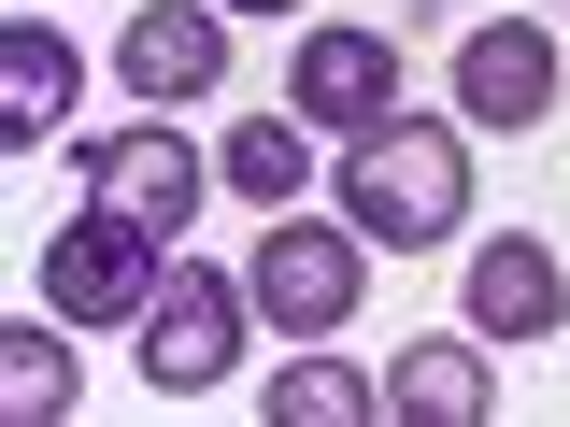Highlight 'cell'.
<instances>
[{
  "label": "cell",
  "mask_w": 570,
  "mask_h": 427,
  "mask_svg": "<svg viewBox=\"0 0 570 427\" xmlns=\"http://www.w3.org/2000/svg\"><path fill=\"white\" fill-rule=\"evenodd\" d=\"M343 214L371 242H400V257H414V242H456V228H471V142L428 129L414 100H400L385 129L343 142Z\"/></svg>",
  "instance_id": "cell-1"
},
{
  "label": "cell",
  "mask_w": 570,
  "mask_h": 427,
  "mask_svg": "<svg viewBox=\"0 0 570 427\" xmlns=\"http://www.w3.org/2000/svg\"><path fill=\"white\" fill-rule=\"evenodd\" d=\"M243 299L272 314L285 342H328L356 299H371V228H356V214H299V200H285L272 228H257V257H243Z\"/></svg>",
  "instance_id": "cell-2"
},
{
  "label": "cell",
  "mask_w": 570,
  "mask_h": 427,
  "mask_svg": "<svg viewBox=\"0 0 570 427\" xmlns=\"http://www.w3.org/2000/svg\"><path fill=\"white\" fill-rule=\"evenodd\" d=\"M157 285H171V242H157L142 214H115V200H86L58 242H43V299H58L71 328H142Z\"/></svg>",
  "instance_id": "cell-3"
},
{
  "label": "cell",
  "mask_w": 570,
  "mask_h": 427,
  "mask_svg": "<svg viewBox=\"0 0 570 427\" xmlns=\"http://www.w3.org/2000/svg\"><path fill=\"white\" fill-rule=\"evenodd\" d=\"M243 285L200 271V257H171V285H157V314H142V385L157 399H200V385H228V356H243Z\"/></svg>",
  "instance_id": "cell-4"
},
{
  "label": "cell",
  "mask_w": 570,
  "mask_h": 427,
  "mask_svg": "<svg viewBox=\"0 0 570 427\" xmlns=\"http://www.w3.org/2000/svg\"><path fill=\"white\" fill-rule=\"evenodd\" d=\"M200 157H186V129H100L86 142V200H115V214H142L157 242H186V214H200Z\"/></svg>",
  "instance_id": "cell-5"
},
{
  "label": "cell",
  "mask_w": 570,
  "mask_h": 427,
  "mask_svg": "<svg viewBox=\"0 0 570 427\" xmlns=\"http://www.w3.org/2000/svg\"><path fill=\"white\" fill-rule=\"evenodd\" d=\"M456 115H471V129H542V115H557V43H542L528 14H485V29L456 43Z\"/></svg>",
  "instance_id": "cell-6"
},
{
  "label": "cell",
  "mask_w": 570,
  "mask_h": 427,
  "mask_svg": "<svg viewBox=\"0 0 570 427\" xmlns=\"http://www.w3.org/2000/svg\"><path fill=\"white\" fill-rule=\"evenodd\" d=\"M285 86H299V129H343L356 142V129L400 115V43H385V29H314Z\"/></svg>",
  "instance_id": "cell-7"
},
{
  "label": "cell",
  "mask_w": 570,
  "mask_h": 427,
  "mask_svg": "<svg viewBox=\"0 0 570 427\" xmlns=\"http://www.w3.org/2000/svg\"><path fill=\"white\" fill-rule=\"evenodd\" d=\"M385 414H414V427H485V414H499L485 328H428V342H400V356H385Z\"/></svg>",
  "instance_id": "cell-8"
},
{
  "label": "cell",
  "mask_w": 570,
  "mask_h": 427,
  "mask_svg": "<svg viewBox=\"0 0 570 427\" xmlns=\"http://www.w3.org/2000/svg\"><path fill=\"white\" fill-rule=\"evenodd\" d=\"M471 328L485 342H557L570 328V271L513 228V242H471Z\"/></svg>",
  "instance_id": "cell-9"
},
{
  "label": "cell",
  "mask_w": 570,
  "mask_h": 427,
  "mask_svg": "<svg viewBox=\"0 0 570 427\" xmlns=\"http://www.w3.org/2000/svg\"><path fill=\"white\" fill-rule=\"evenodd\" d=\"M115 71H129L142 100L171 115V100H200L214 71H228V14H200V0H157V14H129V43H115Z\"/></svg>",
  "instance_id": "cell-10"
},
{
  "label": "cell",
  "mask_w": 570,
  "mask_h": 427,
  "mask_svg": "<svg viewBox=\"0 0 570 427\" xmlns=\"http://www.w3.org/2000/svg\"><path fill=\"white\" fill-rule=\"evenodd\" d=\"M71 86H86V58L58 43V14H14V29H0V142H58Z\"/></svg>",
  "instance_id": "cell-11"
},
{
  "label": "cell",
  "mask_w": 570,
  "mask_h": 427,
  "mask_svg": "<svg viewBox=\"0 0 570 427\" xmlns=\"http://www.w3.org/2000/svg\"><path fill=\"white\" fill-rule=\"evenodd\" d=\"M371 414H385V385H371V370H343V356L272 370V427H371Z\"/></svg>",
  "instance_id": "cell-12"
},
{
  "label": "cell",
  "mask_w": 570,
  "mask_h": 427,
  "mask_svg": "<svg viewBox=\"0 0 570 427\" xmlns=\"http://www.w3.org/2000/svg\"><path fill=\"white\" fill-rule=\"evenodd\" d=\"M58 299H43V314H29V328H0V399H14V414L43 427V414H71V356H58Z\"/></svg>",
  "instance_id": "cell-13"
},
{
  "label": "cell",
  "mask_w": 570,
  "mask_h": 427,
  "mask_svg": "<svg viewBox=\"0 0 570 427\" xmlns=\"http://www.w3.org/2000/svg\"><path fill=\"white\" fill-rule=\"evenodd\" d=\"M214 171H228V186H243L257 214H285V200H299V171H314V142L272 115V129H228V157H214Z\"/></svg>",
  "instance_id": "cell-14"
},
{
  "label": "cell",
  "mask_w": 570,
  "mask_h": 427,
  "mask_svg": "<svg viewBox=\"0 0 570 427\" xmlns=\"http://www.w3.org/2000/svg\"><path fill=\"white\" fill-rule=\"evenodd\" d=\"M214 14H299V0H214Z\"/></svg>",
  "instance_id": "cell-15"
}]
</instances>
